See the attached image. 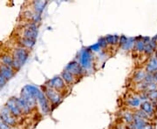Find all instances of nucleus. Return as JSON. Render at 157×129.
I'll use <instances>...</instances> for the list:
<instances>
[{"label":"nucleus","mask_w":157,"mask_h":129,"mask_svg":"<svg viewBox=\"0 0 157 129\" xmlns=\"http://www.w3.org/2000/svg\"><path fill=\"white\" fill-rule=\"evenodd\" d=\"M41 90L33 85H26L21 90L20 98L27 103L29 107L33 110L37 106V97Z\"/></svg>","instance_id":"1"},{"label":"nucleus","mask_w":157,"mask_h":129,"mask_svg":"<svg viewBox=\"0 0 157 129\" xmlns=\"http://www.w3.org/2000/svg\"><path fill=\"white\" fill-rule=\"evenodd\" d=\"M29 51L27 49L24 48L22 46L17 47L15 50L13 51L12 53V58L14 59V65H13V69L15 71L19 70L22 67V66L25 65V63L28 59Z\"/></svg>","instance_id":"2"},{"label":"nucleus","mask_w":157,"mask_h":129,"mask_svg":"<svg viewBox=\"0 0 157 129\" xmlns=\"http://www.w3.org/2000/svg\"><path fill=\"white\" fill-rule=\"evenodd\" d=\"M93 54L89 48H86L80 52L79 55V64L84 70H88L93 66Z\"/></svg>","instance_id":"3"},{"label":"nucleus","mask_w":157,"mask_h":129,"mask_svg":"<svg viewBox=\"0 0 157 129\" xmlns=\"http://www.w3.org/2000/svg\"><path fill=\"white\" fill-rule=\"evenodd\" d=\"M45 97L47 98L48 101L50 102V104L52 106H58L62 101V94H60L59 93H58L57 91L54 89L48 87V86H45L44 92Z\"/></svg>","instance_id":"4"},{"label":"nucleus","mask_w":157,"mask_h":129,"mask_svg":"<svg viewBox=\"0 0 157 129\" xmlns=\"http://www.w3.org/2000/svg\"><path fill=\"white\" fill-rule=\"evenodd\" d=\"M45 85L54 89L58 93H59L60 94H61V92H64V90L67 88V84L65 83V81L63 80L60 76H55L54 78L50 79L47 82V85Z\"/></svg>","instance_id":"5"},{"label":"nucleus","mask_w":157,"mask_h":129,"mask_svg":"<svg viewBox=\"0 0 157 129\" xmlns=\"http://www.w3.org/2000/svg\"><path fill=\"white\" fill-rule=\"evenodd\" d=\"M6 107L9 109V111L11 112V114L15 117V118H17V117H20L22 115L23 113L20 110V108L18 107V104H17V98L15 97H11L10 98L6 104Z\"/></svg>","instance_id":"6"},{"label":"nucleus","mask_w":157,"mask_h":129,"mask_svg":"<svg viewBox=\"0 0 157 129\" xmlns=\"http://www.w3.org/2000/svg\"><path fill=\"white\" fill-rule=\"evenodd\" d=\"M37 37H38V26H37V25L34 23L28 24L24 29L23 38L36 41Z\"/></svg>","instance_id":"7"},{"label":"nucleus","mask_w":157,"mask_h":129,"mask_svg":"<svg viewBox=\"0 0 157 129\" xmlns=\"http://www.w3.org/2000/svg\"><path fill=\"white\" fill-rule=\"evenodd\" d=\"M0 119L11 127H14L17 123L16 118L11 114V112L9 111V109L6 107H3V109L0 111Z\"/></svg>","instance_id":"8"},{"label":"nucleus","mask_w":157,"mask_h":129,"mask_svg":"<svg viewBox=\"0 0 157 129\" xmlns=\"http://www.w3.org/2000/svg\"><path fill=\"white\" fill-rule=\"evenodd\" d=\"M65 70H67L69 73H72L74 77L80 76L84 73V69L80 66L79 62L76 61V60H73V61L70 62L69 64H67V66H66Z\"/></svg>","instance_id":"9"},{"label":"nucleus","mask_w":157,"mask_h":129,"mask_svg":"<svg viewBox=\"0 0 157 129\" xmlns=\"http://www.w3.org/2000/svg\"><path fill=\"white\" fill-rule=\"evenodd\" d=\"M37 101H38V103L41 107V110H42L43 113L44 114H48L51 111V104L47 100V98L45 97V93L42 91H40V93L37 97Z\"/></svg>","instance_id":"10"},{"label":"nucleus","mask_w":157,"mask_h":129,"mask_svg":"<svg viewBox=\"0 0 157 129\" xmlns=\"http://www.w3.org/2000/svg\"><path fill=\"white\" fill-rule=\"evenodd\" d=\"M139 109H140L142 112H145L147 115L150 119L153 118V117L155 115V113H156V112H155V107L154 103L149 101H146L141 102Z\"/></svg>","instance_id":"11"},{"label":"nucleus","mask_w":157,"mask_h":129,"mask_svg":"<svg viewBox=\"0 0 157 129\" xmlns=\"http://www.w3.org/2000/svg\"><path fill=\"white\" fill-rule=\"evenodd\" d=\"M0 75L6 79V80H9V79H12L15 75V70L11 66H6L4 64H0Z\"/></svg>","instance_id":"12"},{"label":"nucleus","mask_w":157,"mask_h":129,"mask_svg":"<svg viewBox=\"0 0 157 129\" xmlns=\"http://www.w3.org/2000/svg\"><path fill=\"white\" fill-rule=\"evenodd\" d=\"M127 106L130 109H133V110H137L140 108V104H141V101H140V97L137 95H132L128 97L127 99Z\"/></svg>","instance_id":"13"},{"label":"nucleus","mask_w":157,"mask_h":129,"mask_svg":"<svg viewBox=\"0 0 157 129\" xmlns=\"http://www.w3.org/2000/svg\"><path fill=\"white\" fill-rule=\"evenodd\" d=\"M145 72L151 74H154L155 72H157V58L155 55L148 59L145 66Z\"/></svg>","instance_id":"14"},{"label":"nucleus","mask_w":157,"mask_h":129,"mask_svg":"<svg viewBox=\"0 0 157 129\" xmlns=\"http://www.w3.org/2000/svg\"><path fill=\"white\" fill-rule=\"evenodd\" d=\"M60 77L63 79V80L65 81V83L67 85H73L75 82V77L67 70H64L62 72L61 74H60Z\"/></svg>","instance_id":"15"},{"label":"nucleus","mask_w":157,"mask_h":129,"mask_svg":"<svg viewBox=\"0 0 157 129\" xmlns=\"http://www.w3.org/2000/svg\"><path fill=\"white\" fill-rule=\"evenodd\" d=\"M17 104H18V107L20 108L21 112H22L23 114H28L31 112L32 109L29 107V106L27 105V103L25 101L23 100L22 98H17Z\"/></svg>","instance_id":"16"},{"label":"nucleus","mask_w":157,"mask_h":129,"mask_svg":"<svg viewBox=\"0 0 157 129\" xmlns=\"http://www.w3.org/2000/svg\"><path fill=\"white\" fill-rule=\"evenodd\" d=\"M147 73L145 72V70H138L136 71L134 74V77H133V80L135 81V83L139 84L140 82H143L144 79H145V76H146Z\"/></svg>","instance_id":"17"},{"label":"nucleus","mask_w":157,"mask_h":129,"mask_svg":"<svg viewBox=\"0 0 157 129\" xmlns=\"http://www.w3.org/2000/svg\"><path fill=\"white\" fill-rule=\"evenodd\" d=\"M122 120L123 121H125L128 125H130L134 122V120H135V114L133 111H130V110H127L123 112L122 114Z\"/></svg>","instance_id":"18"},{"label":"nucleus","mask_w":157,"mask_h":129,"mask_svg":"<svg viewBox=\"0 0 157 129\" xmlns=\"http://www.w3.org/2000/svg\"><path fill=\"white\" fill-rule=\"evenodd\" d=\"M0 60L2 62V64L11 66V68H13V65H14V59L11 55L10 54H3L2 56L0 57Z\"/></svg>","instance_id":"19"},{"label":"nucleus","mask_w":157,"mask_h":129,"mask_svg":"<svg viewBox=\"0 0 157 129\" xmlns=\"http://www.w3.org/2000/svg\"><path fill=\"white\" fill-rule=\"evenodd\" d=\"M46 2L45 1H35L33 3V7L35 10V13L41 14V12L44 11L45 6H46Z\"/></svg>","instance_id":"20"},{"label":"nucleus","mask_w":157,"mask_h":129,"mask_svg":"<svg viewBox=\"0 0 157 129\" xmlns=\"http://www.w3.org/2000/svg\"><path fill=\"white\" fill-rule=\"evenodd\" d=\"M35 40H29V39H25V38H22L21 40H20V44L22 45V47L24 48H25V49H31V48H33L35 45Z\"/></svg>","instance_id":"21"},{"label":"nucleus","mask_w":157,"mask_h":129,"mask_svg":"<svg viewBox=\"0 0 157 129\" xmlns=\"http://www.w3.org/2000/svg\"><path fill=\"white\" fill-rule=\"evenodd\" d=\"M135 38H128V40L122 46H121L124 51H130L134 49V45H135Z\"/></svg>","instance_id":"22"},{"label":"nucleus","mask_w":157,"mask_h":129,"mask_svg":"<svg viewBox=\"0 0 157 129\" xmlns=\"http://www.w3.org/2000/svg\"><path fill=\"white\" fill-rule=\"evenodd\" d=\"M105 39L107 40V45H115L119 44L120 37L117 35H108L107 37H105Z\"/></svg>","instance_id":"23"},{"label":"nucleus","mask_w":157,"mask_h":129,"mask_svg":"<svg viewBox=\"0 0 157 129\" xmlns=\"http://www.w3.org/2000/svg\"><path fill=\"white\" fill-rule=\"evenodd\" d=\"M145 43L141 40H135V45H134V50L135 51H138L140 53H142L144 51V48H145Z\"/></svg>","instance_id":"24"},{"label":"nucleus","mask_w":157,"mask_h":129,"mask_svg":"<svg viewBox=\"0 0 157 129\" xmlns=\"http://www.w3.org/2000/svg\"><path fill=\"white\" fill-rule=\"evenodd\" d=\"M143 82H145L146 84L153 83V82H154V76H153V74H151V73H147Z\"/></svg>","instance_id":"25"},{"label":"nucleus","mask_w":157,"mask_h":129,"mask_svg":"<svg viewBox=\"0 0 157 129\" xmlns=\"http://www.w3.org/2000/svg\"><path fill=\"white\" fill-rule=\"evenodd\" d=\"M88 48H89V50L93 52V51H100V49H101V46H100V45H99L98 43H96V44L93 45L92 46H90V47H88Z\"/></svg>","instance_id":"26"},{"label":"nucleus","mask_w":157,"mask_h":129,"mask_svg":"<svg viewBox=\"0 0 157 129\" xmlns=\"http://www.w3.org/2000/svg\"><path fill=\"white\" fill-rule=\"evenodd\" d=\"M98 44L100 45L101 46V48H104V47H106L107 45V40L105 38H101V40H99V42H98Z\"/></svg>","instance_id":"27"},{"label":"nucleus","mask_w":157,"mask_h":129,"mask_svg":"<svg viewBox=\"0 0 157 129\" xmlns=\"http://www.w3.org/2000/svg\"><path fill=\"white\" fill-rule=\"evenodd\" d=\"M0 129H11V127H9L7 124H6L1 119H0Z\"/></svg>","instance_id":"28"},{"label":"nucleus","mask_w":157,"mask_h":129,"mask_svg":"<svg viewBox=\"0 0 157 129\" xmlns=\"http://www.w3.org/2000/svg\"><path fill=\"white\" fill-rule=\"evenodd\" d=\"M143 129H155V124L152 123L151 121L149 120V121H147V123L146 124V126L144 127V128Z\"/></svg>","instance_id":"29"},{"label":"nucleus","mask_w":157,"mask_h":129,"mask_svg":"<svg viewBox=\"0 0 157 129\" xmlns=\"http://www.w3.org/2000/svg\"><path fill=\"white\" fill-rule=\"evenodd\" d=\"M6 83H7V80H6V79H4V78L0 75V89L3 88V87L6 85Z\"/></svg>","instance_id":"30"},{"label":"nucleus","mask_w":157,"mask_h":129,"mask_svg":"<svg viewBox=\"0 0 157 129\" xmlns=\"http://www.w3.org/2000/svg\"><path fill=\"white\" fill-rule=\"evenodd\" d=\"M153 76H154V82L157 85V72L153 74Z\"/></svg>","instance_id":"31"}]
</instances>
